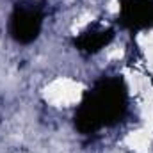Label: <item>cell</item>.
Here are the masks:
<instances>
[{
	"mask_svg": "<svg viewBox=\"0 0 153 153\" xmlns=\"http://www.w3.org/2000/svg\"><path fill=\"white\" fill-rule=\"evenodd\" d=\"M80 96V85L68 78H59L46 87V100L53 105H71Z\"/></svg>",
	"mask_w": 153,
	"mask_h": 153,
	"instance_id": "obj_1",
	"label": "cell"
},
{
	"mask_svg": "<svg viewBox=\"0 0 153 153\" xmlns=\"http://www.w3.org/2000/svg\"><path fill=\"white\" fill-rule=\"evenodd\" d=\"M126 144L132 150L137 152H148L150 150V135L146 132H132L126 137Z\"/></svg>",
	"mask_w": 153,
	"mask_h": 153,
	"instance_id": "obj_2",
	"label": "cell"
},
{
	"mask_svg": "<svg viewBox=\"0 0 153 153\" xmlns=\"http://www.w3.org/2000/svg\"><path fill=\"white\" fill-rule=\"evenodd\" d=\"M107 9H109L111 13H117V11H119V5H117V0H111V2H109V5H107Z\"/></svg>",
	"mask_w": 153,
	"mask_h": 153,
	"instance_id": "obj_3",
	"label": "cell"
}]
</instances>
